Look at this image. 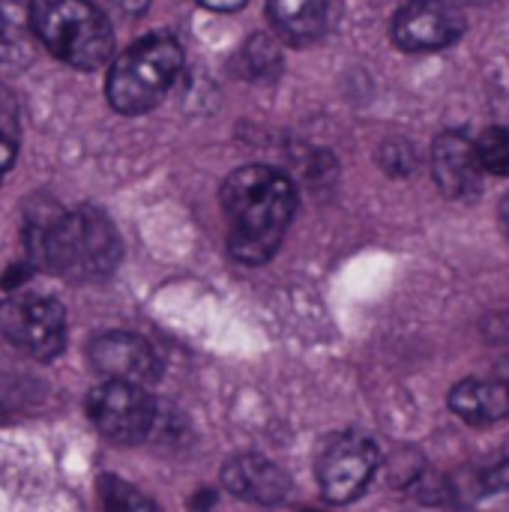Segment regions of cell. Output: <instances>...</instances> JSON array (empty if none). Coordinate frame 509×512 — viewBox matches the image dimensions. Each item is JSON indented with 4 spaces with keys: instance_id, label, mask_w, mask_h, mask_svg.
Instances as JSON below:
<instances>
[{
    "instance_id": "1",
    "label": "cell",
    "mask_w": 509,
    "mask_h": 512,
    "mask_svg": "<svg viewBox=\"0 0 509 512\" xmlns=\"http://www.w3.org/2000/svg\"><path fill=\"white\" fill-rule=\"evenodd\" d=\"M219 201L231 258L249 267L270 261L294 219L297 192L291 177L270 165H246L225 177Z\"/></svg>"
},
{
    "instance_id": "2",
    "label": "cell",
    "mask_w": 509,
    "mask_h": 512,
    "mask_svg": "<svg viewBox=\"0 0 509 512\" xmlns=\"http://www.w3.org/2000/svg\"><path fill=\"white\" fill-rule=\"evenodd\" d=\"M24 240L36 267L69 279H105L123 255L111 219L87 204L69 213L57 207L30 213Z\"/></svg>"
},
{
    "instance_id": "3",
    "label": "cell",
    "mask_w": 509,
    "mask_h": 512,
    "mask_svg": "<svg viewBox=\"0 0 509 512\" xmlns=\"http://www.w3.org/2000/svg\"><path fill=\"white\" fill-rule=\"evenodd\" d=\"M30 27L57 60L75 69L90 72L114 57V30L90 0H30Z\"/></svg>"
},
{
    "instance_id": "4",
    "label": "cell",
    "mask_w": 509,
    "mask_h": 512,
    "mask_svg": "<svg viewBox=\"0 0 509 512\" xmlns=\"http://www.w3.org/2000/svg\"><path fill=\"white\" fill-rule=\"evenodd\" d=\"M183 69V48L171 36H147L114 57L105 81L108 105L120 114L156 108Z\"/></svg>"
},
{
    "instance_id": "5",
    "label": "cell",
    "mask_w": 509,
    "mask_h": 512,
    "mask_svg": "<svg viewBox=\"0 0 509 512\" xmlns=\"http://www.w3.org/2000/svg\"><path fill=\"white\" fill-rule=\"evenodd\" d=\"M87 417L96 432L114 444H141L156 426V402L141 384L105 381L87 399Z\"/></svg>"
},
{
    "instance_id": "6",
    "label": "cell",
    "mask_w": 509,
    "mask_h": 512,
    "mask_svg": "<svg viewBox=\"0 0 509 512\" xmlns=\"http://www.w3.org/2000/svg\"><path fill=\"white\" fill-rule=\"evenodd\" d=\"M0 333L18 351L51 360L66 345V312L51 297H9L0 303Z\"/></svg>"
},
{
    "instance_id": "7",
    "label": "cell",
    "mask_w": 509,
    "mask_h": 512,
    "mask_svg": "<svg viewBox=\"0 0 509 512\" xmlns=\"http://www.w3.org/2000/svg\"><path fill=\"white\" fill-rule=\"evenodd\" d=\"M375 471H378V447L357 432L339 435L318 456L321 495L330 504H351L366 492Z\"/></svg>"
},
{
    "instance_id": "8",
    "label": "cell",
    "mask_w": 509,
    "mask_h": 512,
    "mask_svg": "<svg viewBox=\"0 0 509 512\" xmlns=\"http://www.w3.org/2000/svg\"><path fill=\"white\" fill-rule=\"evenodd\" d=\"M393 42L408 54H429L465 33V15L447 0H411L393 18Z\"/></svg>"
},
{
    "instance_id": "9",
    "label": "cell",
    "mask_w": 509,
    "mask_h": 512,
    "mask_svg": "<svg viewBox=\"0 0 509 512\" xmlns=\"http://www.w3.org/2000/svg\"><path fill=\"white\" fill-rule=\"evenodd\" d=\"M90 366L105 375L108 381H129V384H153L159 378V357L147 339L135 333H102L90 345Z\"/></svg>"
},
{
    "instance_id": "10",
    "label": "cell",
    "mask_w": 509,
    "mask_h": 512,
    "mask_svg": "<svg viewBox=\"0 0 509 512\" xmlns=\"http://www.w3.org/2000/svg\"><path fill=\"white\" fill-rule=\"evenodd\" d=\"M432 177L450 198H471L483 186V165L462 129H447L432 144Z\"/></svg>"
},
{
    "instance_id": "11",
    "label": "cell",
    "mask_w": 509,
    "mask_h": 512,
    "mask_svg": "<svg viewBox=\"0 0 509 512\" xmlns=\"http://www.w3.org/2000/svg\"><path fill=\"white\" fill-rule=\"evenodd\" d=\"M222 483L234 498H243L252 504H279L291 492L288 474L276 462L255 456V453L231 459L222 468Z\"/></svg>"
},
{
    "instance_id": "12",
    "label": "cell",
    "mask_w": 509,
    "mask_h": 512,
    "mask_svg": "<svg viewBox=\"0 0 509 512\" xmlns=\"http://www.w3.org/2000/svg\"><path fill=\"white\" fill-rule=\"evenodd\" d=\"M450 408L471 426H492L509 417V387L498 378H471L450 390Z\"/></svg>"
},
{
    "instance_id": "13",
    "label": "cell",
    "mask_w": 509,
    "mask_h": 512,
    "mask_svg": "<svg viewBox=\"0 0 509 512\" xmlns=\"http://www.w3.org/2000/svg\"><path fill=\"white\" fill-rule=\"evenodd\" d=\"M267 18L288 45H312L327 30L330 6L327 0H267Z\"/></svg>"
},
{
    "instance_id": "14",
    "label": "cell",
    "mask_w": 509,
    "mask_h": 512,
    "mask_svg": "<svg viewBox=\"0 0 509 512\" xmlns=\"http://www.w3.org/2000/svg\"><path fill=\"white\" fill-rule=\"evenodd\" d=\"M477 147V159L483 165V171L495 174V177H509V129L504 126H489L480 132V138L474 141Z\"/></svg>"
},
{
    "instance_id": "15",
    "label": "cell",
    "mask_w": 509,
    "mask_h": 512,
    "mask_svg": "<svg viewBox=\"0 0 509 512\" xmlns=\"http://www.w3.org/2000/svg\"><path fill=\"white\" fill-rule=\"evenodd\" d=\"M99 495H102V504L108 510H150V507H156L147 495H141L135 486L123 483L117 477H102Z\"/></svg>"
},
{
    "instance_id": "16",
    "label": "cell",
    "mask_w": 509,
    "mask_h": 512,
    "mask_svg": "<svg viewBox=\"0 0 509 512\" xmlns=\"http://www.w3.org/2000/svg\"><path fill=\"white\" fill-rule=\"evenodd\" d=\"M246 63H249V69H252V75L255 78H270L273 75V69L279 66V45H276V39L273 36H255V39H249V45H246Z\"/></svg>"
},
{
    "instance_id": "17",
    "label": "cell",
    "mask_w": 509,
    "mask_h": 512,
    "mask_svg": "<svg viewBox=\"0 0 509 512\" xmlns=\"http://www.w3.org/2000/svg\"><path fill=\"white\" fill-rule=\"evenodd\" d=\"M30 27V0H0V39L15 42Z\"/></svg>"
},
{
    "instance_id": "18",
    "label": "cell",
    "mask_w": 509,
    "mask_h": 512,
    "mask_svg": "<svg viewBox=\"0 0 509 512\" xmlns=\"http://www.w3.org/2000/svg\"><path fill=\"white\" fill-rule=\"evenodd\" d=\"M18 105L6 87H0V135L18 138Z\"/></svg>"
},
{
    "instance_id": "19",
    "label": "cell",
    "mask_w": 509,
    "mask_h": 512,
    "mask_svg": "<svg viewBox=\"0 0 509 512\" xmlns=\"http://www.w3.org/2000/svg\"><path fill=\"white\" fill-rule=\"evenodd\" d=\"M15 150H18V138L0 135V180H3V174L12 168V162H15Z\"/></svg>"
},
{
    "instance_id": "20",
    "label": "cell",
    "mask_w": 509,
    "mask_h": 512,
    "mask_svg": "<svg viewBox=\"0 0 509 512\" xmlns=\"http://www.w3.org/2000/svg\"><path fill=\"white\" fill-rule=\"evenodd\" d=\"M114 9H120L123 15H141L147 6H150V0H108Z\"/></svg>"
},
{
    "instance_id": "21",
    "label": "cell",
    "mask_w": 509,
    "mask_h": 512,
    "mask_svg": "<svg viewBox=\"0 0 509 512\" xmlns=\"http://www.w3.org/2000/svg\"><path fill=\"white\" fill-rule=\"evenodd\" d=\"M198 3L207 6V9H213V12H234V9L246 6L249 0H198Z\"/></svg>"
},
{
    "instance_id": "22",
    "label": "cell",
    "mask_w": 509,
    "mask_h": 512,
    "mask_svg": "<svg viewBox=\"0 0 509 512\" xmlns=\"http://www.w3.org/2000/svg\"><path fill=\"white\" fill-rule=\"evenodd\" d=\"M498 219H501V228H504V234L509 237V195L501 201V207H498Z\"/></svg>"
},
{
    "instance_id": "23",
    "label": "cell",
    "mask_w": 509,
    "mask_h": 512,
    "mask_svg": "<svg viewBox=\"0 0 509 512\" xmlns=\"http://www.w3.org/2000/svg\"><path fill=\"white\" fill-rule=\"evenodd\" d=\"M492 375H498V378H501V381L509 387V357H504V360L495 366V372H492Z\"/></svg>"
}]
</instances>
